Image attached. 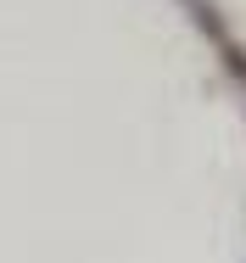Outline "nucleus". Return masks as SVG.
<instances>
[{
    "label": "nucleus",
    "mask_w": 246,
    "mask_h": 263,
    "mask_svg": "<svg viewBox=\"0 0 246 263\" xmlns=\"http://www.w3.org/2000/svg\"><path fill=\"white\" fill-rule=\"evenodd\" d=\"M224 67H230V79H235V84H246V45L224 40Z\"/></svg>",
    "instance_id": "nucleus-2"
},
{
    "label": "nucleus",
    "mask_w": 246,
    "mask_h": 263,
    "mask_svg": "<svg viewBox=\"0 0 246 263\" xmlns=\"http://www.w3.org/2000/svg\"><path fill=\"white\" fill-rule=\"evenodd\" d=\"M196 28H201V34H213L218 45L230 40V28H224V17H218V6H207V0H196Z\"/></svg>",
    "instance_id": "nucleus-1"
}]
</instances>
